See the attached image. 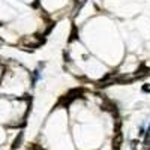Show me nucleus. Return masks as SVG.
I'll list each match as a JSON object with an SVG mask.
<instances>
[{"label":"nucleus","mask_w":150,"mask_h":150,"mask_svg":"<svg viewBox=\"0 0 150 150\" xmlns=\"http://www.w3.org/2000/svg\"><path fill=\"white\" fill-rule=\"evenodd\" d=\"M21 138H23V134H20L17 138H15V141H14V144H12V149H17V147H20L21 146Z\"/></svg>","instance_id":"obj_1"},{"label":"nucleus","mask_w":150,"mask_h":150,"mask_svg":"<svg viewBox=\"0 0 150 150\" xmlns=\"http://www.w3.org/2000/svg\"><path fill=\"white\" fill-rule=\"evenodd\" d=\"M32 150H44V149H42L41 146H38V144H33V146H32Z\"/></svg>","instance_id":"obj_2"}]
</instances>
